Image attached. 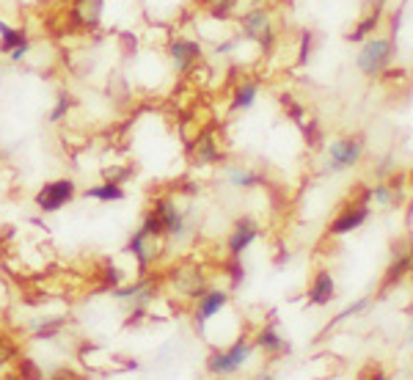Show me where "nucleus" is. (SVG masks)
I'll list each match as a JSON object with an SVG mask.
<instances>
[{
    "mask_svg": "<svg viewBox=\"0 0 413 380\" xmlns=\"http://www.w3.org/2000/svg\"><path fill=\"white\" fill-rule=\"evenodd\" d=\"M394 47H397V39H383V36H375L369 42H364L361 53H358V69L364 77H381L383 72L388 69V63L394 58Z\"/></svg>",
    "mask_w": 413,
    "mask_h": 380,
    "instance_id": "nucleus-1",
    "label": "nucleus"
},
{
    "mask_svg": "<svg viewBox=\"0 0 413 380\" xmlns=\"http://www.w3.org/2000/svg\"><path fill=\"white\" fill-rule=\"evenodd\" d=\"M254 348H256L254 342H248L246 336H240L229 350H215V353L207 358V369H210L212 375H234V372H240V369L251 361Z\"/></svg>",
    "mask_w": 413,
    "mask_h": 380,
    "instance_id": "nucleus-2",
    "label": "nucleus"
},
{
    "mask_svg": "<svg viewBox=\"0 0 413 380\" xmlns=\"http://www.w3.org/2000/svg\"><path fill=\"white\" fill-rule=\"evenodd\" d=\"M152 210L163 221V234L165 237H171V240H185L188 237V232H191L188 215L182 213V207H177V201L171 196H160L158 201L152 204Z\"/></svg>",
    "mask_w": 413,
    "mask_h": 380,
    "instance_id": "nucleus-3",
    "label": "nucleus"
},
{
    "mask_svg": "<svg viewBox=\"0 0 413 380\" xmlns=\"http://www.w3.org/2000/svg\"><path fill=\"white\" fill-rule=\"evenodd\" d=\"M75 193H77V185L69 177L53 179V182H47V185L39 188V193H36V207L42 213H58L61 207H66L75 198Z\"/></svg>",
    "mask_w": 413,
    "mask_h": 380,
    "instance_id": "nucleus-4",
    "label": "nucleus"
},
{
    "mask_svg": "<svg viewBox=\"0 0 413 380\" xmlns=\"http://www.w3.org/2000/svg\"><path fill=\"white\" fill-rule=\"evenodd\" d=\"M364 155V138L361 135H348V138H336L328 146V160H331V171H345L352 168Z\"/></svg>",
    "mask_w": 413,
    "mask_h": 380,
    "instance_id": "nucleus-5",
    "label": "nucleus"
},
{
    "mask_svg": "<svg viewBox=\"0 0 413 380\" xmlns=\"http://www.w3.org/2000/svg\"><path fill=\"white\" fill-rule=\"evenodd\" d=\"M201 56H204V50H201V42H196V39L177 36V39L168 44V58H171V66H174V72H179V75L191 72L193 66L201 61Z\"/></svg>",
    "mask_w": 413,
    "mask_h": 380,
    "instance_id": "nucleus-6",
    "label": "nucleus"
},
{
    "mask_svg": "<svg viewBox=\"0 0 413 380\" xmlns=\"http://www.w3.org/2000/svg\"><path fill=\"white\" fill-rule=\"evenodd\" d=\"M158 240H160V237L146 234L144 229L132 232V237L127 240V253L132 256V259H135V265H138V273H146V270L155 265V259H158Z\"/></svg>",
    "mask_w": 413,
    "mask_h": 380,
    "instance_id": "nucleus-7",
    "label": "nucleus"
},
{
    "mask_svg": "<svg viewBox=\"0 0 413 380\" xmlns=\"http://www.w3.org/2000/svg\"><path fill=\"white\" fill-rule=\"evenodd\" d=\"M226 303H229V295H226L223 289H207V292H201L198 300H196V309H193L196 328L204 331V325L218 315L221 309H226Z\"/></svg>",
    "mask_w": 413,
    "mask_h": 380,
    "instance_id": "nucleus-8",
    "label": "nucleus"
},
{
    "mask_svg": "<svg viewBox=\"0 0 413 380\" xmlns=\"http://www.w3.org/2000/svg\"><path fill=\"white\" fill-rule=\"evenodd\" d=\"M113 298L119 303H129V309H149V303L155 300V284L135 281L132 286H119V289H113Z\"/></svg>",
    "mask_w": 413,
    "mask_h": 380,
    "instance_id": "nucleus-9",
    "label": "nucleus"
},
{
    "mask_svg": "<svg viewBox=\"0 0 413 380\" xmlns=\"http://www.w3.org/2000/svg\"><path fill=\"white\" fill-rule=\"evenodd\" d=\"M369 218V204H358V201H352L348 210L342 213V215H336L331 226H328V234H348L352 229H358V226H364Z\"/></svg>",
    "mask_w": 413,
    "mask_h": 380,
    "instance_id": "nucleus-10",
    "label": "nucleus"
},
{
    "mask_svg": "<svg viewBox=\"0 0 413 380\" xmlns=\"http://www.w3.org/2000/svg\"><path fill=\"white\" fill-rule=\"evenodd\" d=\"M256 237H259V226L251 218L234 221V229H231L229 243H226L229 246V256H243V251L251 248V243H254Z\"/></svg>",
    "mask_w": 413,
    "mask_h": 380,
    "instance_id": "nucleus-11",
    "label": "nucleus"
},
{
    "mask_svg": "<svg viewBox=\"0 0 413 380\" xmlns=\"http://www.w3.org/2000/svg\"><path fill=\"white\" fill-rule=\"evenodd\" d=\"M411 265H413V248H408V251H394V262L388 265V270H386V276H383L378 298H383L391 286L400 284V281L405 279V273H411Z\"/></svg>",
    "mask_w": 413,
    "mask_h": 380,
    "instance_id": "nucleus-12",
    "label": "nucleus"
},
{
    "mask_svg": "<svg viewBox=\"0 0 413 380\" xmlns=\"http://www.w3.org/2000/svg\"><path fill=\"white\" fill-rule=\"evenodd\" d=\"M336 295V281L328 270H317L314 273V281L309 286V303L312 306H328Z\"/></svg>",
    "mask_w": 413,
    "mask_h": 380,
    "instance_id": "nucleus-13",
    "label": "nucleus"
},
{
    "mask_svg": "<svg viewBox=\"0 0 413 380\" xmlns=\"http://www.w3.org/2000/svg\"><path fill=\"white\" fill-rule=\"evenodd\" d=\"M102 8H105V0H75L72 17L83 28H96L102 20Z\"/></svg>",
    "mask_w": 413,
    "mask_h": 380,
    "instance_id": "nucleus-14",
    "label": "nucleus"
},
{
    "mask_svg": "<svg viewBox=\"0 0 413 380\" xmlns=\"http://www.w3.org/2000/svg\"><path fill=\"white\" fill-rule=\"evenodd\" d=\"M265 28H270V14L267 8H251L240 17V33L246 39H259Z\"/></svg>",
    "mask_w": 413,
    "mask_h": 380,
    "instance_id": "nucleus-15",
    "label": "nucleus"
},
{
    "mask_svg": "<svg viewBox=\"0 0 413 380\" xmlns=\"http://www.w3.org/2000/svg\"><path fill=\"white\" fill-rule=\"evenodd\" d=\"M254 345L259 350H265L267 355H284V353H289V342L281 339V334H279L273 325H265V328L256 334Z\"/></svg>",
    "mask_w": 413,
    "mask_h": 380,
    "instance_id": "nucleus-16",
    "label": "nucleus"
},
{
    "mask_svg": "<svg viewBox=\"0 0 413 380\" xmlns=\"http://www.w3.org/2000/svg\"><path fill=\"white\" fill-rule=\"evenodd\" d=\"M86 198H94V201H102V204H110V201H125L127 193L122 188V182H113V179H105L94 188L86 190Z\"/></svg>",
    "mask_w": 413,
    "mask_h": 380,
    "instance_id": "nucleus-17",
    "label": "nucleus"
},
{
    "mask_svg": "<svg viewBox=\"0 0 413 380\" xmlns=\"http://www.w3.org/2000/svg\"><path fill=\"white\" fill-rule=\"evenodd\" d=\"M23 44H31L28 33L23 31V28H14V25H8V23L0 20V53L8 56L11 50H17V47H23Z\"/></svg>",
    "mask_w": 413,
    "mask_h": 380,
    "instance_id": "nucleus-18",
    "label": "nucleus"
},
{
    "mask_svg": "<svg viewBox=\"0 0 413 380\" xmlns=\"http://www.w3.org/2000/svg\"><path fill=\"white\" fill-rule=\"evenodd\" d=\"M193 160H196V165H212V163L221 160V149H218V144L212 141V135H201V138H198L196 152H193Z\"/></svg>",
    "mask_w": 413,
    "mask_h": 380,
    "instance_id": "nucleus-19",
    "label": "nucleus"
},
{
    "mask_svg": "<svg viewBox=\"0 0 413 380\" xmlns=\"http://www.w3.org/2000/svg\"><path fill=\"white\" fill-rule=\"evenodd\" d=\"M256 96H259V86L251 83V80H246V83H240V86L234 89L231 108H234V110H251L254 102H256Z\"/></svg>",
    "mask_w": 413,
    "mask_h": 380,
    "instance_id": "nucleus-20",
    "label": "nucleus"
},
{
    "mask_svg": "<svg viewBox=\"0 0 413 380\" xmlns=\"http://www.w3.org/2000/svg\"><path fill=\"white\" fill-rule=\"evenodd\" d=\"M226 177H229V185H231V188H240V190L262 185V177H259L256 171H248V168H229Z\"/></svg>",
    "mask_w": 413,
    "mask_h": 380,
    "instance_id": "nucleus-21",
    "label": "nucleus"
},
{
    "mask_svg": "<svg viewBox=\"0 0 413 380\" xmlns=\"http://www.w3.org/2000/svg\"><path fill=\"white\" fill-rule=\"evenodd\" d=\"M381 17H383V11H381V8H375L372 14H367V17H364V20L355 25V28H352V33H348V39H350V42H364L369 33L381 25Z\"/></svg>",
    "mask_w": 413,
    "mask_h": 380,
    "instance_id": "nucleus-22",
    "label": "nucleus"
},
{
    "mask_svg": "<svg viewBox=\"0 0 413 380\" xmlns=\"http://www.w3.org/2000/svg\"><path fill=\"white\" fill-rule=\"evenodd\" d=\"M372 198H375L378 204H383V207H391V204H400V201H402V193L386 182V185H375V188H372Z\"/></svg>",
    "mask_w": 413,
    "mask_h": 380,
    "instance_id": "nucleus-23",
    "label": "nucleus"
},
{
    "mask_svg": "<svg viewBox=\"0 0 413 380\" xmlns=\"http://www.w3.org/2000/svg\"><path fill=\"white\" fill-rule=\"evenodd\" d=\"M66 325V317H56V319H44L39 328H36V339H53L61 328Z\"/></svg>",
    "mask_w": 413,
    "mask_h": 380,
    "instance_id": "nucleus-24",
    "label": "nucleus"
},
{
    "mask_svg": "<svg viewBox=\"0 0 413 380\" xmlns=\"http://www.w3.org/2000/svg\"><path fill=\"white\" fill-rule=\"evenodd\" d=\"M72 102H75V99H72L69 94H64V91L58 94V99H56V108L50 110V122H53V125H56V122H61V119H64L66 113H69Z\"/></svg>",
    "mask_w": 413,
    "mask_h": 380,
    "instance_id": "nucleus-25",
    "label": "nucleus"
},
{
    "mask_svg": "<svg viewBox=\"0 0 413 380\" xmlns=\"http://www.w3.org/2000/svg\"><path fill=\"white\" fill-rule=\"evenodd\" d=\"M312 44H314V31H303L300 33V50H298V61L309 63L312 56Z\"/></svg>",
    "mask_w": 413,
    "mask_h": 380,
    "instance_id": "nucleus-26",
    "label": "nucleus"
},
{
    "mask_svg": "<svg viewBox=\"0 0 413 380\" xmlns=\"http://www.w3.org/2000/svg\"><path fill=\"white\" fill-rule=\"evenodd\" d=\"M364 309H367V298H361V300H355V303H352V306H348V309H345V312H342V315H339V317H333V319L328 322V331H331L333 325H339L342 319H348V317L358 315V312H364Z\"/></svg>",
    "mask_w": 413,
    "mask_h": 380,
    "instance_id": "nucleus-27",
    "label": "nucleus"
},
{
    "mask_svg": "<svg viewBox=\"0 0 413 380\" xmlns=\"http://www.w3.org/2000/svg\"><path fill=\"white\" fill-rule=\"evenodd\" d=\"M229 276H231V284H240V281L246 279V267H243L240 256H231V262H229Z\"/></svg>",
    "mask_w": 413,
    "mask_h": 380,
    "instance_id": "nucleus-28",
    "label": "nucleus"
},
{
    "mask_svg": "<svg viewBox=\"0 0 413 380\" xmlns=\"http://www.w3.org/2000/svg\"><path fill=\"white\" fill-rule=\"evenodd\" d=\"M281 105L289 108V119H292V122H303V108H300L298 102H292V96L289 94L281 96Z\"/></svg>",
    "mask_w": 413,
    "mask_h": 380,
    "instance_id": "nucleus-29",
    "label": "nucleus"
},
{
    "mask_svg": "<svg viewBox=\"0 0 413 380\" xmlns=\"http://www.w3.org/2000/svg\"><path fill=\"white\" fill-rule=\"evenodd\" d=\"M256 42H259V47H262L265 53H270V50L276 47V31H273V25H270V28H265V31H262V36H259Z\"/></svg>",
    "mask_w": 413,
    "mask_h": 380,
    "instance_id": "nucleus-30",
    "label": "nucleus"
},
{
    "mask_svg": "<svg viewBox=\"0 0 413 380\" xmlns=\"http://www.w3.org/2000/svg\"><path fill=\"white\" fill-rule=\"evenodd\" d=\"M319 141H322L319 125L314 122V119H309V125H306V144H309V146H319Z\"/></svg>",
    "mask_w": 413,
    "mask_h": 380,
    "instance_id": "nucleus-31",
    "label": "nucleus"
},
{
    "mask_svg": "<svg viewBox=\"0 0 413 380\" xmlns=\"http://www.w3.org/2000/svg\"><path fill=\"white\" fill-rule=\"evenodd\" d=\"M411 339H413V331H411Z\"/></svg>",
    "mask_w": 413,
    "mask_h": 380,
    "instance_id": "nucleus-32",
    "label": "nucleus"
},
{
    "mask_svg": "<svg viewBox=\"0 0 413 380\" xmlns=\"http://www.w3.org/2000/svg\"><path fill=\"white\" fill-rule=\"evenodd\" d=\"M411 273H413V265H411Z\"/></svg>",
    "mask_w": 413,
    "mask_h": 380,
    "instance_id": "nucleus-33",
    "label": "nucleus"
}]
</instances>
